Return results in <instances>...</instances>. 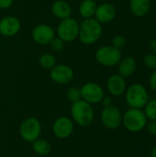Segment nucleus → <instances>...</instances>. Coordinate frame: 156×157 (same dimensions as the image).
Returning <instances> with one entry per match:
<instances>
[{
    "mask_svg": "<svg viewBox=\"0 0 156 157\" xmlns=\"http://www.w3.org/2000/svg\"><path fill=\"white\" fill-rule=\"evenodd\" d=\"M103 34L102 24L95 17L86 18L79 26L78 38L82 43L86 45H92L99 40Z\"/></svg>",
    "mask_w": 156,
    "mask_h": 157,
    "instance_id": "1",
    "label": "nucleus"
},
{
    "mask_svg": "<svg viewBox=\"0 0 156 157\" xmlns=\"http://www.w3.org/2000/svg\"><path fill=\"white\" fill-rule=\"evenodd\" d=\"M71 117L73 121L81 127H87L92 124L95 118L94 109L88 102L80 99L74 103H72Z\"/></svg>",
    "mask_w": 156,
    "mask_h": 157,
    "instance_id": "2",
    "label": "nucleus"
},
{
    "mask_svg": "<svg viewBox=\"0 0 156 157\" xmlns=\"http://www.w3.org/2000/svg\"><path fill=\"white\" fill-rule=\"evenodd\" d=\"M125 100L130 108L142 109L149 101V95L143 85L132 84L125 91Z\"/></svg>",
    "mask_w": 156,
    "mask_h": 157,
    "instance_id": "3",
    "label": "nucleus"
},
{
    "mask_svg": "<svg viewBox=\"0 0 156 157\" xmlns=\"http://www.w3.org/2000/svg\"><path fill=\"white\" fill-rule=\"evenodd\" d=\"M147 123V118L144 112L140 109L130 108L122 115V124L125 129L131 132H139L143 131Z\"/></svg>",
    "mask_w": 156,
    "mask_h": 157,
    "instance_id": "4",
    "label": "nucleus"
},
{
    "mask_svg": "<svg viewBox=\"0 0 156 157\" xmlns=\"http://www.w3.org/2000/svg\"><path fill=\"white\" fill-rule=\"evenodd\" d=\"M41 130L42 127L40 121L35 117H29L20 123L19 135L23 141L32 144L40 137Z\"/></svg>",
    "mask_w": 156,
    "mask_h": 157,
    "instance_id": "5",
    "label": "nucleus"
},
{
    "mask_svg": "<svg viewBox=\"0 0 156 157\" xmlns=\"http://www.w3.org/2000/svg\"><path fill=\"white\" fill-rule=\"evenodd\" d=\"M97 62L105 67H113L119 64L122 58L120 50L112 45H105L97 49L95 54Z\"/></svg>",
    "mask_w": 156,
    "mask_h": 157,
    "instance_id": "6",
    "label": "nucleus"
},
{
    "mask_svg": "<svg viewBox=\"0 0 156 157\" xmlns=\"http://www.w3.org/2000/svg\"><path fill=\"white\" fill-rule=\"evenodd\" d=\"M80 24L73 17L62 19L57 27V36L64 42H71L78 38Z\"/></svg>",
    "mask_w": 156,
    "mask_h": 157,
    "instance_id": "7",
    "label": "nucleus"
},
{
    "mask_svg": "<svg viewBox=\"0 0 156 157\" xmlns=\"http://www.w3.org/2000/svg\"><path fill=\"white\" fill-rule=\"evenodd\" d=\"M100 120L105 128L116 130L122 123V114L116 106L111 105L103 108L100 114Z\"/></svg>",
    "mask_w": 156,
    "mask_h": 157,
    "instance_id": "8",
    "label": "nucleus"
},
{
    "mask_svg": "<svg viewBox=\"0 0 156 157\" xmlns=\"http://www.w3.org/2000/svg\"><path fill=\"white\" fill-rule=\"evenodd\" d=\"M81 98L89 104H98L104 98V90L98 84L95 82L86 83L81 88Z\"/></svg>",
    "mask_w": 156,
    "mask_h": 157,
    "instance_id": "9",
    "label": "nucleus"
},
{
    "mask_svg": "<svg viewBox=\"0 0 156 157\" xmlns=\"http://www.w3.org/2000/svg\"><path fill=\"white\" fill-rule=\"evenodd\" d=\"M74 131V122L68 117L57 118L52 124V132L58 139L64 140L69 138Z\"/></svg>",
    "mask_w": 156,
    "mask_h": 157,
    "instance_id": "10",
    "label": "nucleus"
},
{
    "mask_svg": "<svg viewBox=\"0 0 156 157\" xmlns=\"http://www.w3.org/2000/svg\"><path fill=\"white\" fill-rule=\"evenodd\" d=\"M51 80L59 85L69 84L74 76V70L67 64H56L50 73Z\"/></svg>",
    "mask_w": 156,
    "mask_h": 157,
    "instance_id": "11",
    "label": "nucleus"
},
{
    "mask_svg": "<svg viewBox=\"0 0 156 157\" xmlns=\"http://www.w3.org/2000/svg\"><path fill=\"white\" fill-rule=\"evenodd\" d=\"M32 40L39 45H47L55 37L54 29L47 24H39L32 29Z\"/></svg>",
    "mask_w": 156,
    "mask_h": 157,
    "instance_id": "12",
    "label": "nucleus"
},
{
    "mask_svg": "<svg viewBox=\"0 0 156 157\" xmlns=\"http://www.w3.org/2000/svg\"><path fill=\"white\" fill-rule=\"evenodd\" d=\"M20 20L14 16H6L0 19V34L5 37H12L19 32Z\"/></svg>",
    "mask_w": 156,
    "mask_h": 157,
    "instance_id": "13",
    "label": "nucleus"
},
{
    "mask_svg": "<svg viewBox=\"0 0 156 157\" xmlns=\"http://www.w3.org/2000/svg\"><path fill=\"white\" fill-rule=\"evenodd\" d=\"M117 15V10L114 5L110 3H102L97 6L94 17L102 25L111 22Z\"/></svg>",
    "mask_w": 156,
    "mask_h": 157,
    "instance_id": "14",
    "label": "nucleus"
},
{
    "mask_svg": "<svg viewBox=\"0 0 156 157\" xmlns=\"http://www.w3.org/2000/svg\"><path fill=\"white\" fill-rule=\"evenodd\" d=\"M107 87L108 92L112 96L120 97L125 93L127 89V84L123 76L119 74H115L108 77L107 82Z\"/></svg>",
    "mask_w": 156,
    "mask_h": 157,
    "instance_id": "15",
    "label": "nucleus"
},
{
    "mask_svg": "<svg viewBox=\"0 0 156 157\" xmlns=\"http://www.w3.org/2000/svg\"><path fill=\"white\" fill-rule=\"evenodd\" d=\"M137 70V61L132 56H126L121 58L118 64L119 75L123 76L124 78L130 77L135 74Z\"/></svg>",
    "mask_w": 156,
    "mask_h": 157,
    "instance_id": "16",
    "label": "nucleus"
},
{
    "mask_svg": "<svg viewBox=\"0 0 156 157\" xmlns=\"http://www.w3.org/2000/svg\"><path fill=\"white\" fill-rule=\"evenodd\" d=\"M151 0H130V10L137 17H145L151 10Z\"/></svg>",
    "mask_w": 156,
    "mask_h": 157,
    "instance_id": "17",
    "label": "nucleus"
},
{
    "mask_svg": "<svg viewBox=\"0 0 156 157\" xmlns=\"http://www.w3.org/2000/svg\"><path fill=\"white\" fill-rule=\"evenodd\" d=\"M51 12L57 18H68L72 15V7L65 0H56L51 6Z\"/></svg>",
    "mask_w": 156,
    "mask_h": 157,
    "instance_id": "18",
    "label": "nucleus"
},
{
    "mask_svg": "<svg viewBox=\"0 0 156 157\" xmlns=\"http://www.w3.org/2000/svg\"><path fill=\"white\" fill-rule=\"evenodd\" d=\"M32 149L36 155L40 157L46 156L51 152V144L48 140L40 137L32 143Z\"/></svg>",
    "mask_w": 156,
    "mask_h": 157,
    "instance_id": "19",
    "label": "nucleus"
},
{
    "mask_svg": "<svg viewBox=\"0 0 156 157\" xmlns=\"http://www.w3.org/2000/svg\"><path fill=\"white\" fill-rule=\"evenodd\" d=\"M97 7V5L95 0H83L79 6V14L85 19L94 17Z\"/></svg>",
    "mask_w": 156,
    "mask_h": 157,
    "instance_id": "20",
    "label": "nucleus"
},
{
    "mask_svg": "<svg viewBox=\"0 0 156 157\" xmlns=\"http://www.w3.org/2000/svg\"><path fill=\"white\" fill-rule=\"evenodd\" d=\"M39 63L43 69L51 70L56 65V58L51 53H44L40 57Z\"/></svg>",
    "mask_w": 156,
    "mask_h": 157,
    "instance_id": "21",
    "label": "nucleus"
},
{
    "mask_svg": "<svg viewBox=\"0 0 156 157\" xmlns=\"http://www.w3.org/2000/svg\"><path fill=\"white\" fill-rule=\"evenodd\" d=\"M144 114L150 121L156 120V99H152L144 106Z\"/></svg>",
    "mask_w": 156,
    "mask_h": 157,
    "instance_id": "22",
    "label": "nucleus"
},
{
    "mask_svg": "<svg viewBox=\"0 0 156 157\" xmlns=\"http://www.w3.org/2000/svg\"><path fill=\"white\" fill-rule=\"evenodd\" d=\"M143 64L146 68L150 69V70H155L156 69V54L155 53H152L149 52L147 54L144 55L143 59Z\"/></svg>",
    "mask_w": 156,
    "mask_h": 157,
    "instance_id": "23",
    "label": "nucleus"
},
{
    "mask_svg": "<svg viewBox=\"0 0 156 157\" xmlns=\"http://www.w3.org/2000/svg\"><path fill=\"white\" fill-rule=\"evenodd\" d=\"M66 98L72 103H74L76 101H79L80 99H82L80 88H77V87H70L68 89L67 93H66Z\"/></svg>",
    "mask_w": 156,
    "mask_h": 157,
    "instance_id": "24",
    "label": "nucleus"
},
{
    "mask_svg": "<svg viewBox=\"0 0 156 157\" xmlns=\"http://www.w3.org/2000/svg\"><path fill=\"white\" fill-rule=\"evenodd\" d=\"M127 43V40L125 38V36L121 35V34H117L115 35L113 38H112V40H111V45L119 50L122 49L125 47Z\"/></svg>",
    "mask_w": 156,
    "mask_h": 157,
    "instance_id": "25",
    "label": "nucleus"
},
{
    "mask_svg": "<svg viewBox=\"0 0 156 157\" xmlns=\"http://www.w3.org/2000/svg\"><path fill=\"white\" fill-rule=\"evenodd\" d=\"M50 46L51 50H53L54 52H62L64 49V41L57 36L54 37L52 40L50 42Z\"/></svg>",
    "mask_w": 156,
    "mask_h": 157,
    "instance_id": "26",
    "label": "nucleus"
},
{
    "mask_svg": "<svg viewBox=\"0 0 156 157\" xmlns=\"http://www.w3.org/2000/svg\"><path fill=\"white\" fill-rule=\"evenodd\" d=\"M145 127H146V129L150 134L156 136V120L150 121L148 123H146Z\"/></svg>",
    "mask_w": 156,
    "mask_h": 157,
    "instance_id": "27",
    "label": "nucleus"
},
{
    "mask_svg": "<svg viewBox=\"0 0 156 157\" xmlns=\"http://www.w3.org/2000/svg\"><path fill=\"white\" fill-rule=\"evenodd\" d=\"M149 86L152 88V90L156 92V69L152 72L149 77Z\"/></svg>",
    "mask_w": 156,
    "mask_h": 157,
    "instance_id": "28",
    "label": "nucleus"
},
{
    "mask_svg": "<svg viewBox=\"0 0 156 157\" xmlns=\"http://www.w3.org/2000/svg\"><path fill=\"white\" fill-rule=\"evenodd\" d=\"M14 0H0V9H7L13 5Z\"/></svg>",
    "mask_w": 156,
    "mask_h": 157,
    "instance_id": "29",
    "label": "nucleus"
},
{
    "mask_svg": "<svg viewBox=\"0 0 156 157\" xmlns=\"http://www.w3.org/2000/svg\"><path fill=\"white\" fill-rule=\"evenodd\" d=\"M148 48L150 52L156 54V39H151L148 42Z\"/></svg>",
    "mask_w": 156,
    "mask_h": 157,
    "instance_id": "30",
    "label": "nucleus"
},
{
    "mask_svg": "<svg viewBox=\"0 0 156 157\" xmlns=\"http://www.w3.org/2000/svg\"><path fill=\"white\" fill-rule=\"evenodd\" d=\"M100 103H102V105H103L104 107L111 106V105H112V98H111L110 97H106V96H104V98H103V99L101 100Z\"/></svg>",
    "mask_w": 156,
    "mask_h": 157,
    "instance_id": "31",
    "label": "nucleus"
},
{
    "mask_svg": "<svg viewBox=\"0 0 156 157\" xmlns=\"http://www.w3.org/2000/svg\"><path fill=\"white\" fill-rule=\"evenodd\" d=\"M151 155H152V157H156V146H154V147L152 149Z\"/></svg>",
    "mask_w": 156,
    "mask_h": 157,
    "instance_id": "32",
    "label": "nucleus"
},
{
    "mask_svg": "<svg viewBox=\"0 0 156 157\" xmlns=\"http://www.w3.org/2000/svg\"><path fill=\"white\" fill-rule=\"evenodd\" d=\"M29 157H40V156H38V155H33V156H29Z\"/></svg>",
    "mask_w": 156,
    "mask_h": 157,
    "instance_id": "33",
    "label": "nucleus"
},
{
    "mask_svg": "<svg viewBox=\"0 0 156 157\" xmlns=\"http://www.w3.org/2000/svg\"><path fill=\"white\" fill-rule=\"evenodd\" d=\"M154 33H155V36H156V26H155V29H154Z\"/></svg>",
    "mask_w": 156,
    "mask_h": 157,
    "instance_id": "34",
    "label": "nucleus"
}]
</instances>
